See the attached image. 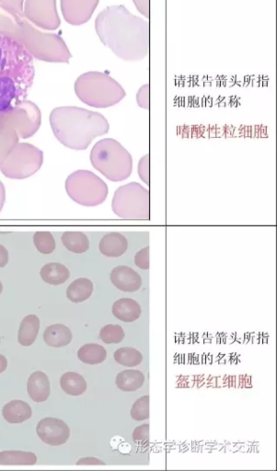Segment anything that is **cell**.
Instances as JSON below:
<instances>
[{"mask_svg":"<svg viewBox=\"0 0 277 471\" xmlns=\"http://www.w3.org/2000/svg\"><path fill=\"white\" fill-rule=\"evenodd\" d=\"M136 101H138L139 107L150 110V85L148 84H145L139 89L136 94Z\"/></svg>","mask_w":277,"mask_h":471,"instance_id":"cell-38","label":"cell"},{"mask_svg":"<svg viewBox=\"0 0 277 471\" xmlns=\"http://www.w3.org/2000/svg\"><path fill=\"white\" fill-rule=\"evenodd\" d=\"M19 134L13 128L0 125V167L19 144Z\"/></svg>","mask_w":277,"mask_h":471,"instance_id":"cell-27","label":"cell"},{"mask_svg":"<svg viewBox=\"0 0 277 471\" xmlns=\"http://www.w3.org/2000/svg\"><path fill=\"white\" fill-rule=\"evenodd\" d=\"M133 440L136 444L147 443L150 440V425L145 424L138 426L133 432Z\"/></svg>","mask_w":277,"mask_h":471,"instance_id":"cell-35","label":"cell"},{"mask_svg":"<svg viewBox=\"0 0 277 471\" xmlns=\"http://www.w3.org/2000/svg\"><path fill=\"white\" fill-rule=\"evenodd\" d=\"M77 357L80 361L87 365H98L105 361L107 351L100 344H88L79 348Z\"/></svg>","mask_w":277,"mask_h":471,"instance_id":"cell-28","label":"cell"},{"mask_svg":"<svg viewBox=\"0 0 277 471\" xmlns=\"http://www.w3.org/2000/svg\"><path fill=\"white\" fill-rule=\"evenodd\" d=\"M62 391L70 396H80L87 389V382L82 375L75 372H67L60 379Z\"/></svg>","mask_w":277,"mask_h":471,"instance_id":"cell-26","label":"cell"},{"mask_svg":"<svg viewBox=\"0 0 277 471\" xmlns=\"http://www.w3.org/2000/svg\"><path fill=\"white\" fill-rule=\"evenodd\" d=\"M145 382V376L141 371L128 369L117 375L116 386L122 391L132 392L138 391Z\"/></svg>","mask_w":277,"mask_h":471,"instance_id":"cell-22","label":"cell"},{"mask_svg":"<svg viewBox=\"0 0 277 471\" xmlns=\"http://www.w3.org/2000/svg\"><path fill=\"white\" fill-rule=\"evenodd\" d=\"M44 340L51 347L67 346L72 341V334L70 328L63 324L49 326L44 332Z\"/></svg>","mask_w":277,"mask_h":471,"instance_id":"cell-20","label":"cell"},{"mask_svg":"<svg viewBox=\"0 0 277 471\" xmlns=\"http://www.w3.org/2000/svg\"><path fill=\"white\" fill-rule=\"evenodd\" d=\"M40 275L46 283L52 286L63 284L70 277V272L67 267L59 263H47L41 269Z\"/></svg>","mask_w":277,"mask_h":471,"instance_id":"cell-21","label":"cell"},{"mask_svg":"<svg viewBox=\"0 0 277 471\" xmlns=\"http://www.w3.org/2000/svg\"><path fill=\"white\" fill-rule=\"evenodd\" d=\"M99 249L101 254L110 258H118L127 253L128 241L123 234L110 232L101 239Z\"/></svg>","mask_w":277,"mask_h":471,"instance_id":"cell-16","label":"cell"},{"mask_svg":"<svg viewBox=\"0 0 277 471\" xmlns=\"http://www.w3.org/2000/svg\"><path fill=\"white\" fill-rule=\"evenodd\" d=\"M3 417L10 424H22L32 417L31 406L25 401H13L3 407Z\"/></svg>","mask_w":277,"mask_h":471,"instance_id":"cell-19","label":"cell"},{"mask_svg":"<svg viewBox=\"0 0 277 471\" xmlns=\"http://www.w3.org/2000/svg\"><path fill=\"white\" fill-rule=\"evenodd\" d=\"M94 283L89 279H77L67 287V299L73 303L84 302L91 298L92 293H94Z\"/></svg>","mask_w":277,"mask_h":471,"instance_id":"cell-24","label":"cell"},{"mask_svg":"<svg viewBox=\"0 0 277 471\" xmlns=\"http://www.w3.org/2000/svg\"><path fill=\"white\" fill-rule=\"evenodd\" d=\"M124 337H126V334H124V329L120 325L108 324L101 329L100 339L105 344H120L121 341H123Z\"/></svg>","mask_w":277,"mask_h":471,"instance_id":"cell-32","label":"cell"},{"mask_svg":"<svg viewBox=\"0 0 277 471\" xmlns=\"http://www.w3.org/2000/svg\"><path fill=\"white\" fill-rule=\"evenodd\" d=\"M2 291H3V284H2L1 282H0V294L2 293Z\"/></svg>","mask_w":277,"mask_h":471,"instance_id":"cell-44","label":"cell"},{"mask_svg":"<svg viewBox=\"0 0 277 471\" xmlns=\"http://www.w3.org/2000/svg\"><path fill=\"white\" fill-rule=\"evenodd\" d=\"M11 38L19 42L35 59L50 63H68L72 58L60 36L39 31L25 16L18 17Z\"/></svg>","mask_w":277,"mask_h":471,"instance_id":"cell-3","label":"cell"},{"mask_svg":"<svg viewBox=\"0 0 277 471\" xmlns=\"http://www.w3.org/2000/svg\"><path fill=\"white\" fill-rule=\"evenodd\" d=\"M76 95L83 103L94 108H109L127 96L123 87L108 74L91 71L77 77Z\"/></svg>","mask_w":277,"mask_h":471,"instance_id":"cell-4","label":"cell"},{"mask_svg":"<svg viewBox=\"0 0 277 471\" xmlns=\"http://www.w3.org/2000/svg\"><path fill=\"white\" fill-rule=\"evenodd\" d=\"M114 357L119 365L127 368L138 367L143 361L142 353L131 347L120 348L116 351Z\"/></svg>","mask_w":277,"mask_h":471,"instance_id":"cell-30","label":"cell"},{"mask_svg":"<svg viewBox=\"0 0 277 471\" xmlns=\"http://www.w3.org/2000/svg\"><path fill=\"white\" fill-rule=\"evenodd\" d=\"M5 198H6V191H5L4 184H3L1 182H0V212H1L3 206H4Z\"/></svg>","mask_w":277,"mask_h":471,"instance_id":"cell-42","label":"cell"},{"mask_svg":"<svg viewBox=\"0 0 277 471\" xmlns=\"http://www.w3.org/2000/svg\"><path fill=\"white\" fill-rule=\"evenodd\" d=\"M27 391L30 398L35 403H44L50 396V381L44 372L32 373L27 384Z\"/></svg>","mask_w":277,"mask_h":471,"instance_id":"cell-17","label":"cell"},{"mask_svg":"<svg viewBox=\"0 0 277 471\" xmlns=\"http://www.w3.org/2000/svg\"><path fill=\"white\" fill-rule=\"evenodd\" d=\"M77 466H82V465H94V466L95 465H100V466H103L105 463L96 458H85L77 461Z\"/></svg>","mask_w":277,"mask_h":471,"instance_id":"cell-40","label":"cell"},{"mask_svg":"<svg viewBox=\"0 0 277 471\" xmlns=\"http://www.w3.org/2000/svg\"><path fill=\"white\" fill-rule=\"evenodd\" d=\"M136 8L146 18H150V0H133Z\"/></svg>","mask_w":277,"mask_h":471,"instance_id":"cell-39","label":"cell"},{"mask_svg":"<svg viewBox=\"0 0 277 471\" xmlns=\"http://www.w3.org/2000/svg\"><path fill=\"white\" fill-rule=\"evenodd\" d=\"M29 89L10 77H0V113L7 112L28 96Z\"/></svg>","mask_w":277,"mask_h":471,"instance_id":"cell-14","label":"cell"},{"mask_svg":"<svg viewBox=\"0 0 277 471\" xmlns=\"http://www.w3.org/2000/svg\"><path fill=\"white\" fill-rule=\"evenodd\" d=\"M95 30L101 43L124 61H141L150 52V24L123 5L101 11Z\"/></svg>","mask_w":277,"mask_h":471,"instance_id":"cell-1","label":"cell"},{"mask_svg":"<svg viewBox=\"0 0 277 471\" xmlns=\"http://www.w3.org/2000/svg\"><path fill=\"white\" fill-rule=\"evenodd\" d=\"M68 196L80 206L94 207L101 205L108 196V186L89 170H80L70 174L65 181Z\"/></svg>","mask_w":277,"mask_h":471,"instance_id":"cell-8","label":"cell"},{"mask_svg":"<svg viewBox=\"0 0 277 471\" xmlns=\"http://www.w3.org/2000/svg\"><path fill=\"white\" fill-rule=\"evenodd\" d=\"M8 259H10V256H8L7 249L0 244V268H3L8 265Z\"/></svg>","mask_w":277,"mask_h":471,"instance_id":"cell-41","label":"cell"},{"mask_svg":"<svg viewBox=\"0 0 277 471\" xmlns=\"http://www.w3.org/2000/svg\"><path fill=\"white\" fill-rule=\"evenodd\" d=\"M135 263L140 269H150V247L143 248L136 254Z\"/></svg>","mask_w":277,"mask_h":471,"instance_id":"cell-36","label":"cell"},{"mask_svg":"<svg viewBox=\"0 0 277 471\" xmlns=\"http://www.w3.org/2000/svg\"><path fill=\"white\" fill-rule=\"evenodd\" d=\"M44 153L28 143H19L3 162L0 170L7 178L22 180L29 178L41 169Z\"/></svg>","mask_w":277,"mask_h":471,"instance_id":"cell-9","label":"cell"},{"mask_svg":"<svg viewBox=\"0 0 277 471\" xmlns=\"http://www.w3.org/2000/svg\"><path fill=\"white\" fill-rule=\"evenodd\" d=\"M34 58L13 38L0 35V77H10L26 89L34 84Z\"/></svg>","mask_w":277,"mask_h":471,"instance_id":"cell-6","label":"cell"},{"mask_svg":"<svg viewBox=\"0 0 277 471\" xmlns=\"http://www.w3.org/2000/svg\"><path fill=\"white\" fill-rule=\"evenodd\" d=\"M50 125L56 139L67 148L85 150L95 138L109 132L110 125L100 113L83 108H56L50 115Z\"/></svg>","mask_w":277,"mask_h":471,"instance_id":"cell-2","label":"cell"},{"mask_svg":"<svg viewBox=\"0 0 277 471\" xmlns=\"http://www.w3.org/2000/svg\"><path fill=\"white\" fill-rule=\"evenodd\" d=\"M89 158L94 169L109 181H124L132 174V156L121 143L112 138L98 141L91 149Z\"/></svg>","mask_w":277,"mask_h":471,"instance_id":"cell-5","label":"cell"},{"mask_svg":"<svg viewBox=\"0 0 277 471\" xmlns=\"http://www.w3.org/2000/svg\"><path fill=\"white\" fill-rule=\"evenodd\" d=\"M37 458L34 453L23 451H3L0 452V465L5 466H30L35 465Z\"/></svg>","mask_w":277,"mask_h":471,"instance_id":"cell-29","label":"cell"},{"mask_svg":"<svg viewBox=\"0 0 277 471\" xmlns=\"http://www.w3.org/2000/svg\"><path fill=\"white\" fill-rule=\"evenodd\" d=\"M23 15L35 26L49 31L58 29L61 24L56 0H25Z\"/></svg>","mask_w":277,"mask_h":471,"instance_id":"cell-11","label":"cell"},{"mask_svg":"<svg viewBox=\"0 0 277 471\" xmlns=\"http://www.w3.org/2000/svg\"><path fill=\"white\" fill-rule=\"evenodd\" d=\"M131 417L135 421H144L150 418V397L148 395L143 396L134 403L131 409Z\"/></svg>","mask_w":277,"mask_h":471,"instance_id":"cell-33","label":"cell"},{"mask_svg":"<svg viewBox=\"0 0 277 471\" xmlns=\"http://www.w3.org/2000/svg\"><path fill=\"white\" fill-rule=\"evenodd\" d=\"M39 329H40V320L35 315H29L20 323L18 341L22 346H31L37 340Z\"/></svg>","mask_w":277,"mask_h":471,"instance_id":"cell-23","label":"cell"},{"mask_svg":"<svg viewBox=\"0 0 277 471\" xmlns=\"http://www.w3.org/2000/svg\"><path fill=\"white\" fill-rule=\"evenodd\" d=\"M110 279L112 284L123 292H136L142 287L141 276L135 270L126 265L115 267L110 275Z\"/></svg>","mask_w":277,"mask_h":471,"instance_id":"cell-15","label":"cell"},{"mask_svg":"<svg viewBox=\"0 0 277 471\" xmlns=\"http://www.w3.org/2000/svg\"><path fill=\"white\" fill-rule=\"evenodd\" d=\"M138 175L146 184L150 186V155H146L138 162Z\"/></svg>","mask_w":277,"mask_h":471,"instance_id":"cell-34","label":"cell"},{"mask_svg":"<svg viewBox=\"0 0 277 471\" xmlns=\"http://www.w3.org/2000/svg\"><path fill=\"white\" fill-rule=\"evenodd\" d=\"M8 368V360L4 356L0 355V374L3 373Z\"/></svg>","mask_w":277,"mask_h":471,"instance_id":"cell-43","label":"cell"},{"mask_svg":"<svg viewBox=\"0 0 277 471\" xmlns=\"http://www.w3.org/2000/svg\"><path fill=\"white\" fill-rule=\"evenodd\" d=\"M141 307L136 300L132 299H121L112 306V314L116 319L124 322H134L141 316Z\"/></svg>","mask_w":277,"mask_h":471,"instance_id":"cell-18","label":"cell"},{"mask_svg":"<svg viewBox=\"0 0 277 471\" xmlns=\"http://www.w3.org/2000/svg\"><path fill=\"white\" fill-rule=\"evenodd\" d=\"M34 244L39 253L50 254L56 250V244L53 234L49 231H37L34 235Z\"/></svg>","mask_w":277,"mask_h":471,"instance_id":"cell-31","label":"cell"},{"mask_svg":"<svg viewBox=\"0 0 277 471\" xmlns=\"http://www.w3.org/2000/svg\"><path fill=\"white\" fill-rule=\"evenodd\" d=\"M61 241L65 248L73 253H84L89 249V238L82 231H67L62 235Z\"/></svg>","mask_w":277,"mask_h":471,"instance_id":"cell-25","label":"cell"},{"mask_svg":"<svg viewBox=\"0 0 277 471\" xmlns=\"http://www.w3.org/2000/svg\"><path fill=\"white\" fill-rule=\"evenodd\" d=\"M100 0H61V11L65 22L82 25L91 19Z\"/></svg>","mask_w":277,"mask_h":471,"instance_id":"cell-12","label":"cell"},{"mask_svg":"<svg viewBox=\"0 0 277 471\" xmlns=\"http://www.w3.org/2000/svg\"><path fill=\"white\" fill-rule=\"evenodd\" d=\"M37 433L40 439L47 445L59 446L67 442L70 437V429L62 420L49 417L39 422Z\"/></svg>","mask_w":277,"mask_h":471,"instance_id":"cell-13","label":"cell"},{"mask_svg":"<svg viewBox=\"0 0 277 471\" xmlns=\"http://www.w3.org/2000/svg\"><path fill=\"white\" fill-rule=\"evenodd\" d=\"M41 122L40 109L30 101H22L13 109L0 113V125L13 128L23 139L34 136L40 128Z\"/></svg>","mask_w":277,"mask_h":471,"instance_id":"cell-10","label":"cell"},{"mask_svg":"<svg viewBox=\"0 0 277 471\" xmlns=\"http://www.w3.org/2000/svg\"><path fill=\"white\" fill-rule=\"evenodd\" d=\"M112 209L117 217L131 220H150V191L138 182L119 187L112 198Z\"/></svg>","mask_w":277,"mask_h":471,"instance_id":"cell-7","label":"cell"},{"mask_svg":"<svg viewBox=\"0 0 277 471\" xmlns=\"http://www.w3.org/2000/svg\"><path fill=\"white\" fill-rule=\"evenodd\" d=\"M23 1L25 0H0V4L4 6L11 13L17 16H25L23 15Z\"/></svg>","mask_w":277,"mask_h":471,"instance_id":"cell-37","label":"cell"}]
</instances>
